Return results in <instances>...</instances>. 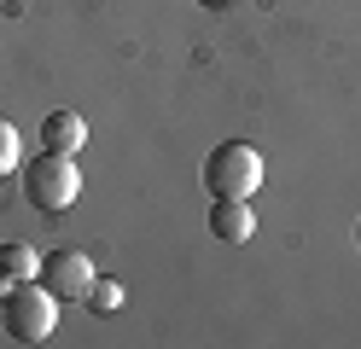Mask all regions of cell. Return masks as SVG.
<instances>
[{
  "instance_id": "1",
  "label": "cell",
  "mask_w": 361,
  "mask_h": 349,
  "mask_svg": "<svg viewBox=\"0 0 361 349\" xmlns=\"http://www.w3.org/2000/svg\"><path fill=\"white\" fill-rule=\"evenodd\" d=\"M262 152L251 140H221V146L204 157V192L210 198H251L262 186Z\"/></svg>"
},
{
  "instance_id": "2",
  "label": "cell",
  "mask_w": 361,
  "mask_h": 349,
  "mask_svg": "<svg viewBox=\"0 0 361 349\" xmlns=\"http://www.w3.org/2000/svg\"><path fill=\"white\" fill-rule=\"evenodd\" d=\"M24 198L47 216H64L76 198H82V169L76 157H59V152H41L35 163H24Z\"/></svg>"
},
{
  "instance_id": "3",
  "label": "cell",
  "mask_w": 361,
  "mask_h": 349,
  "mask_svg": "<svg viewBox=\"0 0 361 349\" xmlns=\"http://www.w3.org/2000/svg\"><path fill=\"white\" fill-rule=\"evenodd\" d=\"M0 320H6L12 343H47L53 326H59V297L41 286V279H24V286L0 302Z\"/></svg>"
},
{
  "instance_id": "4",
  "label": "cell",
  "mask_w": 361,
  "mask_h": 349,
  "mask_svg": "<svg viewBox=\"0 0 361 349\" xmlns=\"http://www.w3.org/2000/svg\"><path fill=\"white\" fill-rule=\"evenodd\" d=\"M94 262H87L82 250H71V245H59V250H47L41 256V286H47L59 302H87V291H94Z\"/></svg>"
},
{
  "instance_id": "5",
  "label": "cell",
  "mask_w": 361,
  "mask_h": 349,
  "mask_svg": "<svg viewBox=\"0 0 361 349\" xmlns=\"http://www.w3.org/2000/svg\"><path fill=\"white\" fill-rule=\"evenodd\" d=\"M210 233H216L221 245H251L257 239L251 198H210Z\"/></svg>"
},
{
  "instance_id": "6",
  "label": "cell",
  "mask_w": 361,
  "mask_h": 349,
  "mask_svg": "<svg viewBox=\"0 0 361 349\" xmlns=\"http://www.w3.org/2000/svg\"><path fill=\"white\" fill-rule=\"evenodd\" d=\"M41 152H59V157L87 152V116H76V111H47V123H41Z\"/></svg>"
},
{
  "instance_id": "7",
  "label": "cell",
  "mask_w": 361,
  "mask_h": 349,
  "mask_svg": "<svg viewBox=\"0 0 361 349\" xmlns=\"http://www.w3.org/2000/svg\"><path fill=\"white\" fill-rule=\"evenodd\" d=\"M0 268H6L12 279H41V250L24 245V239H12V245H0Z\"/></svg>"
},
{
  "instance_id": "8",
  "label": "cell",
  "mask_w": 361,
  "mask_h": 349,
  "mask_svg": "<svg viewBox=\"0 0 361 349\" xmlns=\"http://www.w3.org/2000/svg\"><path fill=\"white\" fill-rule=\"evenodd\" d=\"M87 309H94V314H117V309H123V286H117V279H94Z\"/></svg>"
},
{
  "instance_id": "9",
  "label": "cell",
  "mask_w": 361,
  "mask_h": 349,
  "mask_svg": "<svg viewBox=\"0 0 361 349\" xmlns=\"http://www.w3.org/2000/svg\"><path fill=\"white\" fill-rule=\"evenodd\" d=\"M18 157H24V140H18V128L0 116V175H12V169H18Z\"/></svg>"
},
{
  "instance_id": "10",
  "label": "cell",
  "mask_w": 361,
  "mask_h": 349,
  "mask_svg": "<svg viewBox=\"0 0 361 349\" xmlns=\"http://www.w3.org/2000/svg\"><path fill=\"white\" fill-rule=\"evenodd\" d=\"M18 286H24V279H12V274H6V268H0V302H6V297H12V291H18Z\"/></svg>"
},
{
  "instance_id": "11",
  "label": "cell",
  "mask_w": 361,
  "mask_h": 349,
  "mask_svg": "<svg viewBox=\"0 0 361 349\" xmlns=\"http://www.w3.org/2000/svg\"><path fill=\"white\" fill-rule=\"evenodd\" d=\"M204 6H228V0H204Z\"/></svg>"
},
{
  "instance_id": "12",
  "label": "cell",
  "mask_w": 361,
  "mask_h": 349,
  "mask_svg": "<svg viewBox=\"0 0 361 349\" xmlns=\"http://www.w3.org/2000/svg\"><path fill=\"white\" fill-rule=\"evenodd\" d=\"M355 239H361V221H355Z\"/></svg>"
}]
</instances>
